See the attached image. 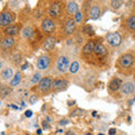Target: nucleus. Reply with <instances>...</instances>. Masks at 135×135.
<instances>
[{
	"mask_svg": "<svg viewBox=\"0 0 135 135\" xmlns=\"http://www.w3.org/2000/svg\"><path fill=\"white\" fill-rule=\"evenodd\" d=\"M16 16L12 11L10 10H3L0 12V27L6 28L8 26L12 25V23L15 22Z\"/></svg>",
	"mask_w": 135,
	"mask_h": 135,
	"instance_id": "1",
	"label": "nucleus"
},
{
	"mask_svg": "<svg viewBox=\"0 0 135 135\" xmlns=\"http://www.w3.org/2000/svg\"><path fill=\"white\" fill-rule=\"evenodd\" d=\"M41 31L43 34H46V35H51L55 32V23L52 18H44L41 23Z\"/></svg>",
	"mask_w": 135,
	"mask_h": 135,
	"instance_id": "2",
	"label": "nucleus"
},
{
	"mask_svg": "<svg viewBox=\"0 0 135 135\" xmlns=\"http://www.w3.org/2000/svg\"><path fill=\"white\" fill-rule=\"evenodd\" d=\"M70 64H71L70 59H69V56H66V55L59 56L57 61H56V68H57L59 72H61V73H65L66 71H69Z\"/></svg>",
	"mask_w": 135,
	"mask_h": 135,
	"instance_id": "3",
	"label": "nucleus"
},
{
	"mask_svg": "<svg viewBox=\"0 0 135 135\" xmlns=\"http://www.w3.org/2000/svg\"><path fill=\"white\" fill-rule=\"evenodd\" d=\"M47 14L50 16V18H57L60 17L62 14V5L61 2L55 1V2H52L47 9Z\"/></svg>",
	"mask_w": 135,
	"mask_h": 135,
	"instance_id": "4",
	"label": "nucleus"
},
{
	"mask_svg": "<svg viewBox=\"0 0 135 135\" xmlns=\"http://www.w3.org/2000/svg\"><path fill=\"white\" fill-rule=\"evenodd\" d=\"M134 63V56L129 53H125L123 55H120L118 59V65L120 68H124V69H128L133 65Z\"/></svg>",
	"mask_w": 135,
	"mask_h": 135,
	"instance_id": "5",
	"label": "nucleus"
},
{
	"mask_svg": "<svg viewBox=\"0 0 135 135\" xmlns=\"http://www.w3.org/2000/svg\"><path fill=\"white\" fill-rule=\"evenodd\" d=\"M52 83H53V80L51 79L50 77L42 78V80L38 83V90L44 95L49 94V92L52 90Z\"/></svg>",
	"mask_w": 135,
	"mask_h": 135,
	"instance_id": "6",
	"label": "nucleus"
},
{
	"mask_svg": "<svg viewBox=\"0 0 135 135\" xmlns=\"http://www.w3.org/2000/svg\"><path fill=\"white\" fill-rule=\"evenodd\" d=\"M106 41L108 42L109 45L114 46H119L122 44V36L118 32H113V33H108L106 35Z\"/></svg>",
	"mask_w": 135,
	"mask_h": 135,
	"instance_id": "7",
	"label": "nucleus"
},
{
	"mask_svg": "<svg viewBox=\"0 0 135 135\" xmlns=\"http://www.w3.org/2000/svg\"><path fill=\"white\" fill-rule=\"evenodd\" d=\"M51 65V57L47 54H44V55H41L36 61V66L37 69L41 71H45L47 70Z\"/></svg>",
	"mask_w": 135,
	"mask_h": 135,
	"instance_id": "8",
	"label": "nucleus"
},
{
	"mask_svg": "<svg viewBox=\"0 0 135 135\" xmlns=\"http://www.w3.org/2000/svg\"><path fill=\"white\" fill-rule=\"evenodd\" d=\"M75 28H77V23L73 18H69L66 19V22L64 24V27H63V31L66 36H70L75 32Z\"/></svg>",
	"mask_w": 135,
	"mask_h": 135,
	"instance_id": "9",
	"label": "nucleus"
},
{
	"mask_svg": "<svg viewBox=\"0 0 135 135\" xmlns=\"http://www.w3.org/2000/svg\"><path fill=\"white\" fill-rule=\"evenodd\" d=\"M68 84L69 82L66 81L65 79H61V78H56L53 80V83H52V89L54 91H62L68 88Z\"/></svg>",
	"mask_w": 135,
	"mask_h": 135,
	"instance_id": "10",
	"label": "nucleus"
},
{
	"mask_svg": "<svg viewBox=\"0 0 135 135\" xmlns=\"http://www.w3.org/2000/svg\"><path fill=\"white\" fill-rule=\"evenodd\" d=\"M14 70L10 66H5L0 72V79L2 81H10V80L14 78Z\"/></svg>",
	"mask_w": 135,
	"mask_h": 135,
	"instance_id": "11",
	"label": "nucleus"
},
{
	"mask_svg": "<svg viewBox=\"0 0 135 135\" xmlns=\"http://www.w3.org/2000/svg\"><path fill=\"white\" fill-rule=\"evenodd\" d=\"M16 44V40L14 37L11 36H5L2 38V43H1V46L3 50L6 51H10L11 49H14V46Z\"/></svg>",
	"mask_w": 135,
	"mask_h": 135,
	"instance_id": "12",
	"label": "nucleus"
},
{
	"mask_svg": "<svg viewBox=\"0 0 135 135\" xmlns=\"http://www.w3.org/2000/svg\"><path fill=\"white\" fill-rule=\"evenodd\" d=\"M122 84L123 83H122V80L119 78H113L108 83V89L112 92H116L118 90H120Z\"/></svg>",
	"mask_w": 135,
	"mask_h": 135,
	"instance_id": "13",
	"label": "nucleus"
},
{
	"mask_svg": "<svg viewBox=\"0 0 135 135\" xmlns=\"http://www.w3.org/2000/svg\"><path fill=\"white\" fill-rule=\"evenodd\" d=\"M94 53L97 57H103L107 54V49L103 43H96L95 44V50H94Z\"/></svg>",
	"mask_w": 135,
	"mask_h": 135,
	"instance_id": "14",
	"label": "nucleus"
},
{
	"mask_svg": "<svg viewBox=\"0 0 135 135\" xmlns=\"http://www.w3.org/2000/svg\"><path fill=\"white\" fill-rule=\"evenodd\" d=\"M3 33H5L6 36L14 37V35H17V34L19 33V25L12 24V25H10V26H8V27H6L5 29H3Z\"/></svg>",
	"mask_w": 135,
	"mask_h": 135,
	"instance_id": "15",
	"label": "nucleus"
},
{
	"mask_svg": "<svg viewBox=\"0 0 135 135\" xmlns=\"http://www.w3.org/2000/svg\"><path fill=\"white\" fill-rule=\"evenodd\" d=\"M95 42L90 40V41H88L86 44L83 45V47H82V54H84V55H90V54L94 53V50H95Z\"/></svg>",
	"mask_w": 135,
	"mask_h": 135,
	"instance_id": "16",
	"label": "nucleus"
},
{
	"mask_svg": "<svg viewBox=\"0 0 135 135\" xmlns=\"http://www.w3.org/2000/svg\"><path fill=\"white\" fill-rule=\"evenodd\" d=\"M134 90H135V86L133 82H125L122 84L120 91L123 95H131V94H133Z\"/></svg>",
	"mask_w": 135,
	"mask_h": 135,
	"instance_id": "17",
	"label": "nucleus"
},
{
	"mask_svg": "<svg viewBox=\"0 0 135 135\" xmlns=\"http://www.w3.org/2000/svg\"><path fill=\"white\" fill-rule=\"evenodd\" d=\"M55 38H54L53 36H49L44 41V44H43V49L46 51V52H50V51H52L54 49V46H55Z\"/></svg>",
	"mask_w": 135,
	"mask_h": 135,
	"instance_id": "18",
	"label": "nucleus"
},
{
	"mask_svg": "<svg viewBox=\"0 0 135 135\" xmlns=\"http://www.w3.org/2000/svg\"><path fill=\"white\" fill-rule=\"evenodd\" d=\"M100 15H101V9H100L99 6L94 5V6L90 8V10H89V16H90L91 19H98L99 17H100Z\"/></svg>",
	"mask_w": 135,
	"mask_h": 135,
	"instance_id": "19",
	"label": "nucleus"
},
{
	"mask_svg": "<svg viewBox=\"0 0 135 135\" xmlns=\"http://www.w3.org/2000/svg\"><path fill=\"white\" fill-rule=\"evenodd\" d=\"M66 11L70 15H75L79 11V5L75 1H69L66 5Z\"/></svg>",
	"mask_w": 135,
	"mask_h": 135,
	"instance_id": "20",
	"label": "nucleus"
},
{
	"mask_svg": "<svg viewBox=\"0 0 135 135\" xmlns=\"http://www.w3.org/2000/svg\"><path fill=\"white\" fill-rule=\"evenodd\" d=\"M22 79H23L22 72H17V73L14 75V78H12V79L10 80V81H9V86H10L11 88L19 86L20 82H22Z\"/></svg>",
	"mask_w": 135,
	"mask_h": 135,
	"instance_id": "21",
	"label": "nucleus"
},
{
	"mask_svg": "<svg viewBox=\"0 0 135 135\" xmlns=\"http://www.w3.org/2000/svg\"><path fill=\"white\" fill-rule=\"evenodd\" d=\"M11 94V87L10 86H1L0 87V97L6 98Z\"/></svg>",
	"mask_w": 135,
	"mask_h": 135,
	"instance_id": "22",
	"label": "nucleus"
},
{
	"mask_svg": "<svg viewBox=\"0 0 135 135\" xmlns=\"http://www.w3.org/2000/svg\"><path fill=\"white\" fill-rule=\"evenodd\" d=\"M33 34H34V29L31 26H27V27H25L23 29V36L25 37V38L31 40L32 36H33Z\"/></svg>",
	"mask_w": 135,
	"mask_h": 135,
	"instance_id": "23",
	"label": "nucleus"
},
{
	"mask_svg": "<svg viewBox=\"0 0 135 135\" xmlns=\"http://www.w3.org/2000/svg\"><path fill=\"white\" fill-rule=\"evenodd\" d=\"M126 25H127L128 29L131 31H135V15L129 16L127 20H126Z\"/></svg>",
	"mask_w": 135,
	"mask_h": 135,
	"instance_id": "24",
	"label": "nucleus"
},
{
	"mask_svg": "<svg viewBox=\"0 0 135 135\" xmlns=\"http://www.w3.org/2000/svg\"><path fill=\"white\" fill-rule=\"evenodd\" d=\"M79 69H80L79 62H78V61H73V62L70 64L69 71H70V73H75V72H78V71H79Z\"/></svg>",
	"mask_w": 135,
	"mask_h": 135,
	"instance_id": "25",
	"label": "nucleus"
},
{
	"mask_svg": "<svg viewBox=\"0 0 135 135\" xmlns=\"http://www.w3.org/2000/svg\"><path fill=\"white\" fill-rule=\"evenodd\" d=\"M42 80V75H41V73H38V72H36V73H34L33 74V77H32V79H31V81H32V83H40V81Z\"/></svg>",
	"mask_w": 135,
	"mask_h": 135,
	"instance_id": "26",
	"label": "nucleus"
},
{
	"mask_svg": "<svg viewBox=\"0 0 135 135\" xmlns=\"http://www.w3.org/2000/svg\"><path fill=\"white\" fill-rule=\"evenodd\" d=\"M74 20H75V23H82V20H83V12L82 11H78L77 14L74 15Z\"/></svg>",
	"mask_w": 135,
	"mask_h": 135,
	"instance_id": "27",
	"label": "nucleus"
},
{
	"mask_svg": "<svg viewBox=\"0 0 135 135\" xmlns=\"http://www.w3.org/2000/svg\"><path fill=\"white\" fill-rule=\"evenodd\" d=\"M122 1H119V0H113V1H110V6L113 9H118V8H120L122 6Z\"/></svg>",
	"mask_w": 135,
	"mask_h": 135,
	"instance_id": "28",
	"label": "nucleus"
},
{
	"mask_svg": "<svg viewBox=\"0 0 135 135\" xmlns=\"http://www.w3.org/2000/svg\"><path fill=\"white\" fill-rule=\"evenodd\" d=\"M82 33L83 34H94V32H92V28L90 25H84V26L82 27Z\"/></svg>",
	"mask_w": 135,
	"mask_h": 135,
	"instance_id": "29",
	"label": "nucleus"
},
{
	"mask_svg": "<svg viewBox=\"0 0 135 135\" xmlns=\"http://www.w3.org/2000/svg\"><path fill=\"white\" fill-rule=\"evenodd\" d=\"M11 60L14 61L15 64H18V63H20V60H22V59H20V54L16 52V53L14 54V55L11 56Z\"/></svg>",
	"mask_w": 135,
	"mask_h": 135,
	"instance_id": "30",
	"label": "nucleus"
},
{
	"mask_svg": "<svg viewBox=\"0 0 135 135\" xmlns=\"http://www.w3.org/2000/svg\"><path fill=\"white\" fill-rule=\"evenodd\" d=\"M37 99H38V98H37V96H36V95H32L31 97H29V104L34 105V104H35L36 101H37Z\"/></svg>",
	"mask_w": 135,
	"mask_h": 135,
	"instance_id": "31",
	"label": "nucleus"
},
{
	"mask_svg": "<svg viewBox=\"0 0 135 135\" xmlns=\"http://www.w3.org/2000/svg\"><path fill=\"white\" fill-rule=\"evenodd\" d=\"M32 115H33L32 110H26V113H25V116H26V117H31Z\"/></svg>",
	"mask_w": 135,
	"mask_h": 135,
	"instance_id": "32",
	"label": "nucleus"
},
{
	"mask_svg": "<svg viewBox=\"0 0 135 135\" xmlns=\"http://www.w3.org/2000/svg\"><path fill=\"white\" fill-rule=\"evenodd\" d=\"M116 134V129L115 128H110L109 129V135H115Z\"/></svg>",
	"mask_w": 135,
	"mask_h": 135,
	"instance_id": "33",
	"label": "nucleus"
},
{
	"mask_svg": "<svg viewBox=\"0 0 135 135\" xmlns=\"http://www.w3.org/2000/svg\"><path fill=\"white\" fill-rule=\"evenodd\" d=\"M68 123H69V120H68V119H62V120L60 122V124H61V125H66Z\"/></svg>",
	"mask_w": 135,
	"mask_h": 135,
	"instance_id": "34",
	"label": "nucleus"
},
{
	"mask_svg": "<svg viewBox=\"0 0 135 135\" xmlns=\"http://www.w3.org/2000/svg\"><path fill=\"white\" fill-rule=\"evenodd\" d=\"M64 135H75V134H74V132H72V131H66Z\"/></svg>",
	"mask_w": 135,
	"mask_h": 135,
	"instance_id": "35",
	"label": "nucleus"
},
{
	"mask_svg": "<svg viewBox=\"0 0 135 135\" xmlns=\"http://www.w3.org/2000/svg\"><path fill=\"white\" fill-rule=\"evenodd\" d=\"M27 68H28V63L26 62V63H24V64H23V66H22V70H26Z\"/></svg>",
	"mask_w": 135,
	"mask_h": 135,
	"instance_id": "36",
	"label": "nucleus"
},
{
	"mask_svg": "<svg viewBox=\"0 0 135 135\" xmlns=\"http://www.w3.org/2000/svg\"><path fill=\"white\" fill-rule=\"evenodd\" d=\"M49 122H44V123H43V127L44 128H49Z\"/></svg>",
	"mask_w": 135,
	"mask_h": 135,
	"instance_id": "37",
	"label": "nucleus"
},
{
	"mask_svg": "<svg viewBox=\"0 0 135 135\" xmlns=\"http://www.w3.org/2000/svg\"><path fill=\"white\" fill-rule=\"evenodd\" d=\"M2 69H3V63L1 60H0V70H2Z\"/></svg>",
	"mask_w": 135,
	"mask_h": 135,
	"instance_id": "38",
	"label": "nucleus"
},
{
	"mask_svg": "<svg viewBox=\"0 0 135 135\" xmlns=\"http://www.w3.org/2000/svg\"><path fill=\"white\" fill-rule=\"evenodd\" d=\"M2 38H3V37H2L1 34H0V45H1V43H2Z\"/></svg>",
	"mask_w": 135,
	"mask_h": 135,
	"instance_id": "39",
	"label": "nucleus"
},
{
	"mask_svg": "<svg viewBox=\"0 0 135 135\" xmlns=\"http://www.w3.org/2000/svg\"><path fill=\"white\" fill-rule=\"evenodd\" d=\"M37 134H38V135L42 134V129H41V128H40V129H37Z\"/></svg>",
	"mask_w": 135,
	"mask_h": 135,
	"instance_id": "40",
	"label": "nucleus"
},
{
	"mask_svg": "<svg viewBox=\"0 0 135 135\" xmlns=\"http://www.w3.org/2000/svg\"><path fill=\"white\" fill-rule=\"evenodd\" d=\"M92 116H97V112H96V110L92 112Z\"/></svg>",
	"mask_w": 135,
	"mask_h": 135,
	"instance_id": "41",
	"label": "nucleus"
},
{
	"mask_svg": "<svg viewBox=\"0 0 135 135\" xmlns=\"http://www.w3.org/2000/svg\"><path fill=\"white\" fill-rule=\"evenodd\" d=\"M86 135H92L91 133H86Z\"/></svg>",
	"mask_w": 135,
	"mask_h": 135,
	"instance_id": "42",
	"label": "nucleus"
},
{
	"mask_svg": "<svg viewBox=\"0 0 135 135\" xmlns=\"http://www.w3.org/2000/svg\"><path fill=\"white\" fill-rule=\"evenodd\" d=\"M98 135H104V134H101V133H100V134H98Z\"/></svg>",
	"mask_w": 135,
	"mask_h": 135,
	"instance_id": "43",
	"label": "nucleus"
},
{
	"mask_svg": "<svg viewBox=\"0 0 135 135\" xmlns=\"http://www.w3.org/2000/svg\"><path fill=\"white\" fill-rule=\"evenodd\" d=\"M134 3H135V2H134Z\"/></svg>",
	"mask_w": 135,
	"mask_h": 135,
	"instance_id": "44",
	"label": "nucleus"
}]
</instances>
